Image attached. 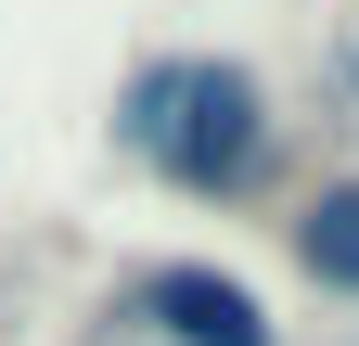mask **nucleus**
Instances as JSON below:
<instances>
[{
  "instance_id": "nucleus-3",
  "label": "nucleus",
  "mask_w": 359,
  "mask_h": 346,
  "mask_svg": "<svg viewBox=\"0 0 359 346\" xmlns=\"http://www.w3.org/2000/svg\"><path fill=\"white\" fill-rule=\"evenodd\" d=\"M295 270L321 295H359V180H321L295 205Z\"/></svg>"
},
{
  "instance_id": "nucleus-4",
  "label": "nucleus",
  "mask_w": 359,
  "mask_h": 346,
  "mask_svg": "<svg viewBox=\"0 0 359 346\" xmlns=\"http://www.w3.org/2000/svg\"><path fill=\"white\" fill-rule=\"evenodd\" d=\"M346 77H359V52H346Z\"/></svg>"
},
{
  "instance_id": "nucleus-1",
  "label": "nucleus",
  "mask_w": 359,
  "mask_h": 346,
  "mask_svg": "<svg viewBox=\"0 0 359 346\" xmlns=\"http://www.w3.org/2000/svg\"><path fill=\"white\" fill-rule=\"evenodd\" d=\"M116 128H128V154L167 167L180 193H257L269 180V90H257L244 64H218V52L142 64L128 103H116Z\"/></svg>"
},
{
  "instance_id": "nucleus-2",
  "label": "nucleus",
  "mask_w": 359,
  "mask_h": 346,
  "mask_svg": "<svg viewBox=\"0 0 359 346\" xmlns=\"http://www.w3.org/2000/svg\"><path fill=\"white\" fill-rule=\"evenodd\" d=\"M167 346H283L269 333V308L231 282V270H205V256H167V270H142V295H128Z\"/></svg>"
}]
</instances>
